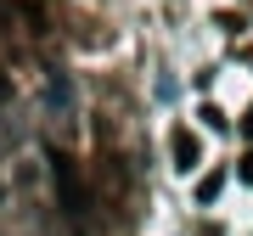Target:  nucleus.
Wrapping results in <instances>:
<instances>
[{
  "label": "nucleus",
  "mask_w": 253,
  "mask_h": 236,
  "mask_svg": "<svg viewBox=\"0 0 253 236\" xmlns=\"http://www.w3.org/2000/svg\"><path fill=\"white\" fill-rule=\"evenodd\" d=\"M51 186H56V197H62V214L73 225H84V219H90V191H84V180H79V169H73L68 152H51Z\"/></svg>",
  "instance_id": "obj_1"
},
{
  "label": "nucleus",
  "mask_w": 253,
  "mask_h": 236,
  "mask_svg": "<svg viewBox=\"0 0 253 236\" xmlns=\"http://www.w3.org/2000/svg\"><path fill=\"white\" fill-rule=\"evenodd\" d=\"M169 152H174V169H180V174H191V169H197V135H191V129H174V141H169Z\"/></svg>",
  "instance_id": "obj_2"
},
{
  "label": "nucleus",
  "mask_w": 253,
  "mask_h": 236,
  "mask_svg": "<svg viewBox=\"0 0 253 236\" xmlns=\"http://www.w3.org/2000/svg\"><path fill=\"white\" fill-rule=\"evenodd\" d=\"M219 186H225V174H219V169H214V174H203V186H197V202H214V197H219Z\"/></svg>",
  "instance_id": "obj_3"
},
{
  "label": "nucleus",
  "mask_w": 253,
  "mask_h": 236,
  "mask_svg": "<svg viewBox=\"0 0 253 236\" xmlns=\"http://www.w3.org/2000/svg\"><path fill=\"white\" fill-rule=\"evenodd\" d=\"M236 174H242V180H248V186H253V152H248V157H242V163H236Z\"/></svg>",
  "instance_id": "obj_4"
}]
</instances>
